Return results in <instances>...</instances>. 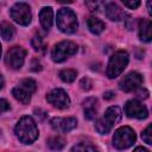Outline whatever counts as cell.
<instances>
[{
	"label": "cell",
	"mask_w": 152,
	"mask_h": 152,
	"mask_svg": "<svg viewBox=\"0 0 152 152\" xmlns=\"http://www.w3.org/2000/svg\"><path fill=\"white\" fill-rule=\"evenodd\" d=\"M17 138L24 144H32L38 138V128L31 116H23L14 128Z\"/></svg>",
	"instance_id": "6da1fadb"
},
{
	"label": "cell",
	"mask_w": 152,
	"mask_h": 152,
	"mask_svg": "<svg viewBox=\"0 0 152 152\" xmlns=\"http://www.w3.org/2000/svg\"><path fill=\"white\" fill-rule=\"evenodd\" d=\"M120 119H121V110H120V108L116 107V106L115 107L114 106L113 107H109L106 110L104 115L102 118H100L95 122V128H96V131L99 133L107 134L113 128V126L116 122L120 121Z\"/></svg>",
	"instance_id": "7a4b0ae2"
},
{
	"label": "cell",
	"mask_w": 152,
	"mask_h": 152,
	"mask_svg": "<svg viewBox=\"0 0 152 152\" xmlns=\"http://www.w3.org/2000/svg\"><path fill=\"white\" fill-rule=\"evenodd\" d=\"M57 26L64 33H74L77 30V18L72 10L63 7L57 13Z\"/></svg>",
	"instance_id": "3957f363"
},
{
	"label": "cell",
	"mask_w": 152,
	"mask_h": 152,
	"mask_svg": "<svg viewBox=\"0 0 152 152\" xmlns=\"http://www.w3.org/2000/svg\"><path fill=\"white\" fill-rule=\"evenodd\" d=\"M128 53L126 51H118L115 52L110 58H109V62H108V65H107V76L109 78H115L118 77L124 70L125 68L127 66L128 64Z\"/></svg>",
	"instance_id": "277c9868"
},
{
	"label": "cell",
	"mask_w": 152,
	"mask_h": 152,
	"mask_svg": "<svg viewBox=\"0 0 152 152\" xmlns=\"http://www.w3.org/2000/svg\"><path fill=\"white\" fill-rule=\"evenodd\" d=\"M135 139L137 137L134 131L128 126H124L115 131L113 137V145L118 150H125L131 147L135 142Z\"/></svg>",
	"instance_id": "5b68a950"
},
{
	"label": "cell",
	"mask_w": 152,
	"mask_h": 152,
	"mask_svg": "<svg viewBox=\"0 0 152 152\" xmlns=\"http://www.w3.org/2000/svg\"><path fill=\"white\" fill-rule=\"evenodd\" d=\"M77 51V45L70 40H63L57 43L51 50V58L53 62L61 63L69 58L70 56L75 55Z\"/></svg>",
	"instance_id": "8992f818"
},
{
	"label": "cell",
	"mask_w": 152,
	"mask_h": 152,
	"mask_svg": "<svg viewBox=\"0 0 152 152\" xmlns=\"http://www.w3.org/2000/svg\"><path fill=\"white\" fill-rule=\"evenodd\" d=\"M11 17L19 25H23V26L28 25L32 19L30 6L25 2H17L11 8Z\"/></svg>",
	"instance_id": "52a82bcc"
},
{
	"label": "cell",
	"mask_w": 152,
	"mask_h": 152,
	"mask_svg": "<svg viewBox=\"0 0 152 152\" xmlns=\"http://www.w3.org/2000/svg\"><path fill=\"white\" fill-rule=\"evenodd\" d=\"M25 56H26V51L24 48L21 46H13L11 48L7 53H6V57H5V62H6V65L11 69H20L24 64V61H25Z\"/></svg>",
	"instance_id": "ba28073f"
},
{
	"label": "cell",
	"mask_w": 152,
	"mask_h": 152,
	"mask_svg": "<svg viewBox=\"0 0 152 152\" xmlns=\"http://www.w3.org/2000/svg\"><path fill=\"white\" fill-rule=\"evenodd\" d=\"M125 113L128 118H134V119H145L148 115V110L145 104H142L138 100H129L125 104Z\"/></svg>",
	"instance_id": "9c48e42d"
},
{
	"label": "cell",
	"mask_w": 152,
	"mask_h": 152,
	"mask_svg": "<svg viewBox=\"0 0 152 152\" xmlns=\"http://www.w3.org/2000/svg\"><path fill=\"white\" fill-rule=\"evenodd\" d=\"M46 101L50 104H52L53 107H57L59 109L68 108L70 104V99H69L68 94L63 89H59V88L51 90L46 95Z\"/></svg>",
	"instance_id": "30bf717a"
},
{
	"label": "cell",
	"mask_w": 152,
	"mask_h": 152,
	"mask_svg": "<svg viewBox=\"0 0 152 152\" xmlns=\"http://www.w3.org/2000/svg\"><path fill=\"white\" fill-rule=\"evenodd\" d=\"M141 83H142V76L135 71H132L127 74L126 76H124V78L119 83V87L121 90L129 93V91L138 89L141 86Z\"/></svg>",
	"instance_id": "8fae6325"
},
{
	"label": "cell",
	"mask_w": 152,
	"mask_h": 152,
	"mask_svg": "<svg viewBox=\"0 0 152 152\" xmlns=\"http://www.w3.org/2000/svg\"><path fill=\"white\" fill-rule=\"evenodd\" d=\"M51 127L58 132H70L77 125L75 118H53L50 121Z\"/></svg>",
	"instance_id": "7c38bea8"
},
{
	"label": "cell",
	"mask_w": 152,
	"mask_h": 152,
	"mask_svg": "<svg viewBox=\"0 0 152 152\" xmlns=\"http://www.w3.org/2000/svg\"><path fill=\"white\" fill-rule=\"evenodd\" d=\"M104 12H106L107 18L113 21H119L124 18V11L115 2H107L104 5Z\"/></svg>",
	"instance_id": "4fadbf2b"
},
{
	"label": "cell",
	"mask_w": 152,
	"mask_h": 152,
	"mask_svg": "<svg viewBox=\"0 0 152 152\" xmlns=\"http://www.w3.org/2000/svg\"><path fill=\"white\" fill-rule=\"evenodd\" d=\"M84 107V116L87 120H93L97 113V100L94 97H89L83 101Z\"/></svg>",
	"instance_id": "5bb4252c"
},
{
	"label": "cell",
	"mask_w": 152,
	"mask_h": 152,
	"mask_svg": "<svg viewBox=\"0 0 152 152\" xmlns=\"http://www.w3.org/2000/svg\"><path fill=\"white\" fill-rule=\"evenodd\" d=\"M39 19L43 28L50 30L53 23V12L51 7H43L39 12Z\"/></svg>",
	"instance_id": "9a60e30c"
},
{
	"label": "cell",
	"mask_w": 152,
	"mask_h": 152,
	"mask_svg": "<svg viewBox=\"0 0 152 152\" xmlns=\"http://www.w3.org/2000/svg\"><path fill=\"white\" fill-rule=\"evenodd\" d=\"M151 27H152V24H151V20L150 19H140L139 21V37L142 42H151Z\"/></svg>",
	"instance_id": "2e32d148"
},
{
	"label": "cell",
	"mask_w": 152,
	"mask_h": 152,
	"mask_svg": "<svg viewBox=\"0 0 152 152\" xmlns=\"http://www.w3.org/2000/svg\"><path fill=\"white\" fill-rule=\"evenodd\" d=\"M87 25H88V28L91 33L94 34H100L101 32H103L104 30V24L97 19V18H94V17H90L88 20H87Z\"/></svg>",
	"instance_id": "e0dca14e"
},
{
	"label": "cell",
	"mask_w": 152,
	"mask_h": 152,
	"mask_svg": "<svg viewBox=\"0 0 152 152\" xmlns=\"http://www.w3.org/2000/svg\"><path fill=\"white\" fill-rule=\"evenodd\" d=\"M15 34V28L13 27V25H11L10 23H2L0 24V36L6 39V40H11Z\"/></svg>",
	"instance_id": "ac0fdd59"
},
{
	"label": "cell",
	"mask_w": 152,
	"mask_h": 152,
	"mask_svg": "<svg viewBox=\"0 0 152 152\" xmlns=\"http://www.w3.org/2000/svg\"><path fill=\"white\" fill-rule=\"evenodd\" d=\"M12 95L14 96V99H15V100H18L19 102H21L23 104L28 103V102H30V100H31V94H28V93L24 91L23 89L18 88V87L13 88V90H12Z\"/></svg>",
	"instance_id": "d6986e66"
},
{
	"label": "cell",
	"mask_w": 152,
	"mask_h": 152,
	"mask_svg": "<svg viewBox=\"0 0 152 152\" xmlns=\"http://www.w3.org/2000/svg\"><path fill=\"white\" fill-rule=\"evenodd\" d=\"M18 88H20V89H23L24 91H26V93H28V94L32 95V94L36 91L37 84H36V82H34L33 80H31V78H24V80H21V81L19 82Z\"/></svg>",
	"instance_id": "ffe728a7"
},
{
	"label": "cell",
	"mask_w": 152,
	"mask_h": 152,
	"mask_svg": "<svg viewBox=\"0 0 152 152\" xmlns=\"http://www.w3.org/2000/svg\"><path fill=\"white\" fill-rule=\"evenodd\" d=\"M48 145L51 150H56V151H59L64 147L65 145V140L59 137V135H55V137H51L48 139Z\"/></svg>",
	"instance_id": "44dd1931"
},
{
	"label": "cell",
	"mask_w": 152,
	"mask_h": 152,
	"mask_svg": "<svg viewBox=\"0 0 152 152\" xmlns=\"http://www.w3.org/2000/svg\"><path fill=\"white\" fill-rule=\"evenodd\" d=\"M31 44H32V48L36 50V51H38V52H45V50H46V43L44 42V39H43V37L42 36H39V34H36V36H33V38H32V40H31Z\"/></svg>",
	"instance_id": "7402d4cb"
},
{
	"label": "cell",
	"mask_w": 152,
	"mask_h": 152,
	"mask_svg": "<svg viewBox=\"0 0 152 152\" xmlns=\"http://www.w3.org/2000/svg\"><path fill=\"white\" fill-rule=\"evenodd\" d=\"M76 76H77V72H76L75 70H72V69H64V70H62V71L59 72L61 80H62L63 82H65V83H71V82H74L75 78H76Z\"/></svg>",
	"instance_id": "603a6c76"
},
{
	"label": "cell",
	"mask_w": 152,
	"mask_h": 152,
	"mask_svg": "<svg viewBox=\"0 0 152 152\" xmlns=\"http://www.w3.org/2000/svg\"><path fill=\"white\" fill-rule=\"evenodd\" d=\"M71 152H99L97 148L87 142H80L71 148Z\"/></svg>",
	"instance_id": "cb8c5ba5"
},
{
	"label": "cell",
	"mask_w": 152,
	"mask_h": 152,
	"mask_svg": "<svg viewBox=\"0 0 152 152\" xmlns=\"http://www.w3.org/2000/svg\"><path fill=\"white\" fill-rule=\"evenodd\" d=\"M151 135H152V133H151V125H148L147 127H146V129L142 132V134H141V138H142V140L146 142V144H152V138H151Z\"/></svg>",
	"instance_id": "d4e9b609"
},
{
	"label": "cell",
	"mask_w": 152,
	"mask_h": 152,
	"mask_svg": "<svg viewBox=\"0 0 152 152\" xmlns=\"http://www.w3.org/2000/svg\"><path fill=\"white\" fill-rule=\"evenodd\" d=\"M102 4L101 2H97V1H91V2H87V6L89 7V10L91 11V12H97V11H100V6H101Z\"/></svg>",
	"instance_id": "484cf974"
},
{
	"label": "cell",
	"mask_w": 152,
	"mask_h": 152,
	"mask_svg": "<svg viewBox=\"0 0 152 152\" xmlns=\"http://www.w3.org/2000/svg\"><path fill=\"white\" fill-rule=\"evenodd\" d=\"M80 86L82 87V89H84V90H89V89L91 88V82H90V80H89V78L84 77V78H82V80H81Z\"/></svg>",
	"instance_id": "4316f807"
},
{
	"label": "cell",
	"mask_w": 152,
	"mask_h": 152,
	"mask_svg": "<svg viewBox=\"0 0 152 152\" xmlns=\"http://www.w3.org/2000/svg\"><path fill=\"white\" fill-rule=\"evenodd\" d=\"M8 109H10V103L6 100L0 99V114L6 112V110H8Z\"/></svg>",
	"instance_id": "83f0119b"
},
{
	"label": "cell",
	"mask_w": 152,
	"mask_h": 152,
	"mask_svg": "<svg viewBox=\"0 0 152 152\" xmlns=\"http://www.w3.org/2000/svg\"><path fill=\"white\" fill-rule=\"evenodd\" d=\"M124 5L131 10H134L140 5V1H138V0L137 1H124Z\"/></svg>",
	"instance_id": "f1b7e54d"
},
{
	"label": "cell",
	"mask_w": 152,
	"mask_h": 152,
	"mask_svg": "<svg viewBox=\"0 0 152 152\" xmlns=\"http://www.w3.org/2000/svg\"><path fill=\"white\" fill-rule=\"evenodd\" d=\"M114 93L113 91H107V93H104V95H103V97L106 99V100H110V99H113L114 97Z\"/></svg>",
	"instance_id": "f546056e"
},
{
	"label": "cell",
	"mask_w": 152,
	"mask_h": 152,
	"mask_svg": "<svg viewBox=\"0 0 152 152\" xmlns=\"http://www.w3.org/2000/svg\"><path fill=\"white\" fill-rule=\"evenodd\" d=\"M133 152H150V151H148L147 148L142 147V146H138V147H135V150H134Z\"/></svg>",
	"instance_id": "4dcf8cb0"
},
{
	"label": "cell",
	"mask_w": 152,
	"mask_h": 152,
	"mask_svg": "<svg viewBox=\"0 0 152 152\" xmlns=\"http://www.w3.org/2000/svg\"><path fill=\"white\" fill-rule=\"evenodd\" d=\"M4 87V77H2V75L0 74V89Z\"/></svg>",
	"instance_id": "1f68e13d"
},
{
	"label": "cell",
	"mask_w": 152,
	"mask_h": 152,
	"mask_svg": "<svg viewBox=\"0 0 152 152\" xmlns=\"http://www.w3.org/2000/svg\"><path fill=\"white\" fill-rule=\"evenodd\" d=\"M0 56H1V44H0Z\"/></svg>",
	"instance_id": "d6a6232c"
}]
</instances>
